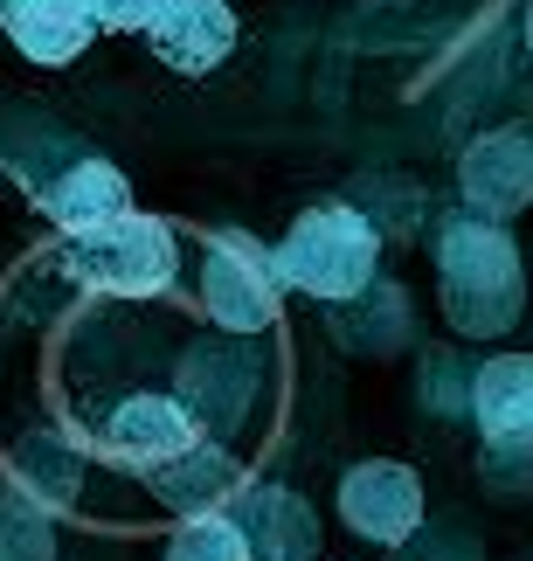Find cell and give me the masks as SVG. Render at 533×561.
I'll return each instance as SVG.
<instances>
[{
    "label": "cell",
    "mask_w": 533,
    "mask_h": 561,
    "mask_svg": "<svg viewBox=\"0 0 533 561\" xmlns=\"http://www.w3.org/2000/svg\"><path fill=\"white\" fill-rule=\"evenodd\" d=\"M526 277H520V250L499 222L457 215L443 229V306H451L457 333H506L520 319Z\"/></svg>",
    "instance_id": "cell-1"
},
{
    "label": "cell",
    "mask_w": 533,
    "mask_h": 561,
    "mask_svg": "<svg viewBox=\"0 0 533 561\" xmlns=\"http://www.w3.org/2000/svg\"><path fill=\"white\" fill-rule=\"evenodd\" d=\"M374 256H381V243L354 208H312L277 243L270 277L291 291H312V298H360L374 277Z\"/></svg>",
    "instance_id": "cell-2"
},
{
    "label": "cell",
    "mask_w": 533,
    "mask_h": 561,
    "mask_svg": "<svg viewBox=\"0 0 533 561\" xmlns=\"http://www.w3.org/2000/svg\"><path fill=\"white\" fill-rule=\"evenodd\" d=\"M70 271L91 291L112 298H153L174 285V236H166L153 215H118L104 229L70 236Z\"/></svg>",
    "instance_id": "cell-3"
},
{
    "label": "cell",
    "mask_w": 533,
    "mask_h": 561,
    "mask_svg": "<svg viewBox=\"0 0 533 561\" xmlns=\"http://www.w3.org/2000/svg\"><path fill=\"white\" fill-rule=\"evenodd\" d=\"M339 513H347V527L368 534V541H409L416 520H422V485H416L409 465L368 458L339 479Z\"/></svg>",
    "instance_id": "cell-4"
},
{
    "label": "cell",
    "mask_w": 533,
    "mask_h": 561,
    "mask_svg": "<svg viewBox=\"0 0 533 561\" xmlns=\"http://www.w3.org/2000/svg\"><path fill=\"white\" fill-rule=\"evenodd\" d=\"M146 42H153V56L166 70L201 77L236 49V14L222 0H160L153 21H146Z\"/></svg>",
    "instance_id": "cell-5"
},
{
    "label": "cell",
    "mask_w": 533,
    "mask_h": 561,
    "mask_svg": "<svg viewBox=\"0 0 533 561\" xmlns=\"http://www.w3.org/2000/svg\"><path fill=\"white\" fill-rule=\"evenodd\" d=\"M201 298L216 312V327L229 333H264L277 319V277L264 256H250L243 243H216L201 264Z\"/></svg>",
    "instance_id": "cell-6"
},
{
    "label": "cell",
    "mask_w": 533,
    "mask_h": 561,
    "mask_svg": "<svg viewBox=\"0 0 533 561\" xmlns=\"http://www.w3.org/2000/svg\"><path fill=\"white\" fill-rule=\"evenodd\" d=\"M464 202L478 208V222H506L533 202V139L526 133H485L457 167Z\"/></svg>",
    "instance_id": "cell-7"
},
{
    "label": "cell",
    "mask_w": 533,
    "mask_h": 561,
    "mask_svg": "<svg viewBox=\"0 0 533 561\" xmlns=\"http://www.w3.org/2000/svg\"><path fill=\"white\" fill-rule=\"evenodd\" d=\"M195 444H201V423L187 416L181 402H166V396H139V402H125L118 416L104 423V450L125 458V465H139V471H166Z\"/></svg>",
    "instance_id": "cell-8"
},
{
    "label": "cell",
    "mask_w": 533,
    "mask_h": 561,
    "mask_svg": "<svg viewBox=\"0 0 533 561\" xmlns=\"http://www.w3.org/2000/svg\"><path fill=\"white\" fill-rule=\"evenodd\" d=\"M472 409H478V430L493 444H533V360L526 354L485 360L478 388H472Z\"/></svg>",
    "instance_id": "cell-9"
},
{
    "label": "cell",
    "mask_w": 533,
    "mask_h": 561,
    "mask_svg": "<svg viewBox=\"0 0 533 561\" xmlns=\"http://www.w3.org/2000/svg\"><path fill=\"white\" fill-rule=\"evenodd\" d=\"M0 21L14 28V42L35 62H70V56H83V42L97 35L83 0H0Z\"/></svg>",
    "instance_id": "cell-10"
},
{
    "label": "cell",
    "mask_w": 533,
    "mask_h": 561,
    "mask_svg": "<svg viewBox=\"0 0 533 561\" xmlns=\"http://www.w3.org/2000/svg\"><path fill=\"white\" fill-rule=\"evenodd\" d=\"M243 548L250 561H305L318 548V527H312V506L305 500H291V492H250V506H243Z\"/></svg>",
    "instance_id": "cell-11"
},
{
    "label": "cell",
    "mask_w": 533,
    "mask_h": 561,
    "mask_svg": "<svg viewBox=\"0 0 533 561\" xmlns=\"http://www.w3.org/2000/svg\"><path fill=\"white\" fill-rule=\"evenodd\" d=\"M49 215L70 236H83V229H104V222H118V215H132V187H125V174L118 167H104V160H83V167H70L49 194Z\"/></svg>",
    "instance_id": "cell-12"
},
{
    "label": "cell",
    "mask_w": 533,
    "mask_h": 561,
    "mask_svg": "<svg viewBox=\"0 0 533 561\" xmlns=\"http://www.w3.org/2000/svg\"><path fill=\"white\" fill-rule=\"evenodd\" d=\"M146 479H153V492L181 513V520H201V513H216V500H229V492L243 485V471H236L229 450L195 444L187 458H174L166 471H146Z\"/></svg>",
    "instance_id": "cell-13"
},
{
    "label": "cell",
    "mask_w": 533,
    "mask_h": 561,
    "mask_svg": "<svg viewBox=\"0 0 533 561\" xmlns=\"http://www.w3.org/2000/svg\"><path fill=\"white\" fill-rule=\"evenodd\" d=\"M166 561H250L236 520H222V513H201V520H187L174 534V548H166Z\"/></svg>",
    "instance_id": "cell-14"
},
{
    "label": "cell",
    "mask_w": 533,
    "mask_h": 561,
    "mask_svg": "<svg viewBox=\"0 0 533 561\" xmlns=\"http://www.w3.org/2000/svg\"><path fill=\"white\" fill-rule=\"evenodd\" d=\"M0 561H49V527L28 506H0Z\"/></svg>",
    "instance_id": "cell-15"
},
{
    "label": "cell",
    "mask_w": 533,
    "mask_h": 561,
    "mask_svg": "<svg viewBox=\"0 0 533 561\" xmlns=\"http://www.w3.org/2000/svg\"><path fill=\"white\" fill-rule=\"evenodd\" d=\"M91 8V28H146L160 0H83Z\"/></svg>",
    "instance_id": "cell-16"
},
{
    "label": "cell",
    "mask_w": 533,
    "mask_h": 561,
    "mask_svg": "<svg viewBox=\"0 0 533 561\" xmlns=\"http://www.w3.org/2000/svg\"><path fill=\"white\" fill-rule=\"evenodd\" d=\"M526 49H533V8H526Z\"/></svg>",
    "instance_id": "cell-17"
}]
</instances>
